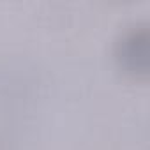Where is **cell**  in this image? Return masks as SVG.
<instances>
[{"mask_svg":"<svg viewBox=\"0 0 150 150\" xmlns=\"http://www.w3.org/2000/svg\"><path fill=\"white\" fill-rule=\"evenodd\" d=\"M117 65L134 80L148 74V28L143 23L127 27L115 42Z\"/></svg>","mask_w":150,"mask_h":150,"instance_id":"1","label":"cell"}]
</instances>
